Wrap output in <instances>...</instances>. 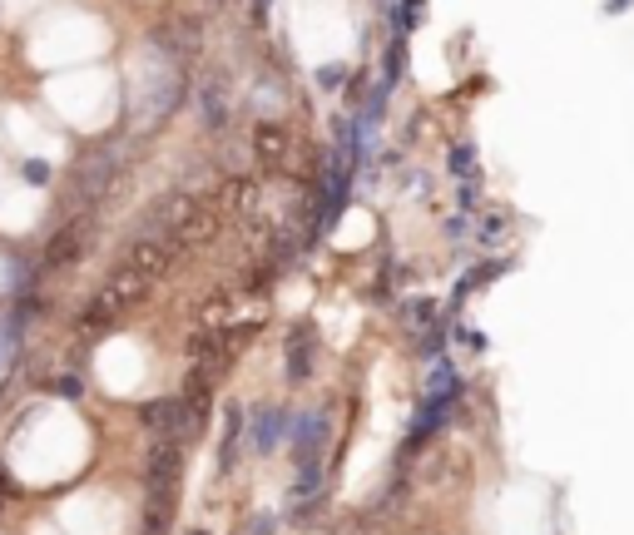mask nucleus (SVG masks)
Returning a JSON list of instances; mask_svg holds the SVG:
<instances>
[{"mask_svg":"<svg viewBox=\"0 0 634 535\" xmlns=\"http://www.w3.org/2000/svg\"><path fill=\"white\" fill-rule=\"evenodd\" d=\"M20 179H26L30 188H45V184H50V164H45V159H26V164H20Z\"/></svg>","mask_w":634,"mask_h":535,"instance_id":"obj_14","label":"nucleus"},{"mask_svg":"<svg viewBox=\"0 0 634 535\" xmlns=\"http://www.w3.org/2000/svg\"><path fill=\"white\" fill-rule=\"evenodd\" d=\"M253 5H258V15H263V11H268V0H253Z\"/></svg>","mask_w":634,"mask_h":535,"instance_id":"obj_19","label":"nucleus"},{"mask_svg":"<svg viewBox=\"0 0 634 535\" xmlns=\"http://www.w3.org/2000/svg\"><path fill=\"white\" fill-rule=\"evenodd\" d=\"M401 317H407L411 327H422L426 317H436V302H407V308H401Z\"/></svg>","mask_w":634,"mask_h":535,"instance_id":"obj_15","label":"nucleus"},{"mask_svg":"<svg viewBox=\"0 0 634 535\" xmlns=\"http://www.w3.org/2000/svg\"><path fill=\"white\" fill-rule=\"evenodd\" d=\"M149 40L169 55V60H179V55H188L194 45H199V26H194V20H164V26L149 30Z\"/></svg>","mask_w":634,"mask_h":535,"instance_id":"obj_8","label":"nucleus"},{"mask_svg":"<svg viewBox=\"0 0 634 535\" xmlns=\"http://www.w3.org/2000/svg\"><path fill=\"white\" fill-rule=\"evenodd\" d=\"M89 243H95V218H70V224L60 228V233L45 243V253H40V273H55V268H70V263H80L89 253Z\"/></svg>","mask_w":634,"mask_h":535,"instance_id":"obj_3","label":"nucleus"},{"mask_svg":"<svg viewBox=\"0 0 634 535\" xmlns=\"http://www.w3.org/2000/svg\"><path fill=\"white\" fill-rule=\"evenodd\" d=\"M273 525H278V516H273V510H263V516H253L248 535H273Z\"/></svg>","mask_w":634,"mask_h":535,"instance_id":"obj_17","label":"nucleus"},{"mask_svg":"<svg viewBox=\"0 0 634 535\" xmlns=\"http://www.w3.org/2000/svg\"><path fill=\"white\" fill-rule=\"evenodd\" d=\"M283 357H287V382H308L312 357H317V332L312 327H293L283 342Z\"/></svg>","mask_w":634,"mask_h":535,"instance_id":"obj_7","label":"nucleus"},{"mask_svg":"<svg viewBox=\"0 0 634 535\" xmlns=\"http://www.w3.org/2000/svg\"><path fill=\"white\" fill-rule=\"evenodd\" d=\"M243 426H248L243 407H228V417H224V436H218V476H233V466H238V441H243Z\"/></svg>","mask_w":634,"mask_h":535,"instance_id":"obj_10","label":"nucleus"},{"mask_svg":"<svg viewBox=\"0 0 634 535\" xmlns=\"http://www.w3.org/2000/svg\"><path fill=\"white\" fill-rule=\"evenodd\" d=\"M253 154H258L263 169H283L287 154H293V139H287L283 125H258V134H253Z\"/></svg>","mask_w":634,"mask_h":535,"instance_id":"obj_9","label":"nucleus"},{"mask_svg":"<svg viewBox=\"0 0 634 535\" xmlns=\"http://www.w3.org/2000/svg\"><path fill=\"white\" fill-rule=\"evenodd\" d=\"M253 199H258V184L253 179H233L224 188V213H253Z\"/></svg>","mask_w":634,"mask_h":535,"instance_id":"obj_13","label":"nucleus"},{"mask_svg":"<svg viewBox=\"0 0 634 535\" xmlns=\"http://www.w3.org/2000/svg\"><path fill=\"white\" fill-rule=\"evenodd\" d=\"M188 535H209V531H188Z\"/></svg>","mask_w":634,"mask_h":535,"instance_id":"obj_20","label":"nucleus"},{"mask_svg":"<svg viewBox=\"0 0 634 535\" xmlns=\"http://www.w3.org/2000/svg\"><path fill=\"white\" fill-rule=\"evenodd\" d=\"M114 174H119V149H114V144H100V149H89L85 159H80V169H75V199L95 203L104 188L114 184Z\"/></svg>","mask_w":634,"mask_h":535,"instance_id":"obj_4","label":"nucleus"},{"mask_svg":"<svg viewBox=\"0 0 634 535\" xmlns=\"http://www.w3.org/2000/svg\"><path fill=\"white\" fill-rule=\"evenodd\" d=\"M199 110H203V129L218 134V129H224V114H228V95H224L218 80H209V85L199 89Z\"/></svg>","mask_w":634,"mask_h":535,"instance_id":"obj_11","label":"nucleus"},{"mask_svg":"<svg viewBox=\"0 0 634 535\" xmlns=\"http://www.w3.org/2000/svg\"><path fill=\"white\" fill-rule=\"evenodd\" d=\"M293 426H298V411L293 407H258L253 411V451L273 456L278 441H293Z\"/></svg>","mask_w":634,"mask_h":535,"instance_id":"obj_5","label":"nucleus"},{"mask_svg":"<svg viewBox=\"0 0 634 535\" xmlns=\"http://www.w3.org/2000/svg\"><path fill=\"white\" fill-rule=\"evenodd\" d=\"M30 308H35V302H20V312H11V317L0 323V367H11L15 348H20V323H26Z\"/></svg>","mask_w":634,"mask_h":535,"instance_id":"obj_12","label":"nucleus"},{"mask_svg":"<svg viewBox=\"0 0 634 535\" xmlns=\"http://www.w3.org/2000/svg\"><path fill=\"white\" fill-rule=\"evenodd\" d=\"M317 85H323V89H337V85H342V65H327V70H317Z\"/></svg>","mask_w":634,"mask_h":535,"instance_id":"obj_18","label":"nucleus"},{"mask_svg":"<svg viewBox=\"0 0 634 535\" xmlns=\"http://www.w3.org/2000/svg\"><path fill=\"white\" fill-rule=\"evenodd\" d=\"M139 417H144V426H149L159 441H179V436L194 426V411H188L184 397H159V401H149V407L139 411Z\"/></svg>","mask_w":634,"mask_h":535,"instance_id":"obj_6","label":"nucleus"},{"mask_svg":"<svg viewBox=\"0 0 634 535\" xmlns=\"http://www.w3.org/2000/svg\"><path fill=\"white\" fill-rule=\"evenodd\" d=\"M169 258H174V238H134L125 253H119V268H114L110 287L119 293V298H134L144 283H154V278L169 268Z\"/></svg>","mask_w":634,"mask_h":535,"instance_id":"obj_1","label":"nucleus"},{"mask_svg":"<svg viewBox=\"0 0 634 535\" xmlns=\"http://www.w3.org/2000/svg\"><path fill=\"white\" fill-rule=\"evenodd\" d=\"M327 441H332V417L327 411H298V426H293V461H298V471H308V466H323V451Z\"/></svg>","mask_w":634,"mask_h":535,"instance_id":"obj_2","label":"nucleus"},{"mask_svg":"<svg viewBox=\"0 0 634 535\" xmlns=\"http://www.w3.org/2000/svg\"><path fill=\"white\" fill-rule=\"evenodd\" d=\"M55 392H60V397H85V377H60Z\"/></svg>","mask_w":634,"mask_h":535,"instance_id":"obj_16","label":"nucleus"}]
</instances>
